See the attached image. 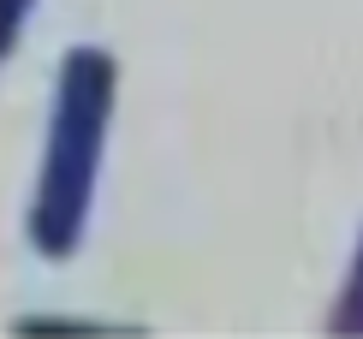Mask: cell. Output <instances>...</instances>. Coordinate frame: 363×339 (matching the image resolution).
<instances>
[{"instance_id": "6da1fadb", "label": "cell", "mask_w": 363, "mask_h": 339, "mask_svg": "<svg viewBox=\"0 0 363 339\" xmlns=\"http://www.w3.org/2000/svg\"><path fill=\"white\" fill-rule=\"evenodd\" d=\"M119 66L108 48H72L54 78V113H48V149H42L36 196H30V244L48 262H66L84 244L96 173L113 126Z\"/></svg>"}, {"instance_id": "7a4b0ae2", "label": "cell", "mask_w": 363, "mask_h": 339, "mask_svg": "<svg viewBox=\"0 0 363 339\" xmlns=\"http://www.w3.org/2000/svg\"><path fill=\"white\" fill-rule=\"evenodd\" d=\"M328 333L363 339V233H357L352 268H345V286H340V298H334V316H328Z\"/></svg>"}, {"instance_id": "3957f363", "label": "cell", "mask_w": 363, "mask_h": 339, "mask_svg": "<svg viewBox=\"0 0 363 339\" xmlns=\"http://www.w3.org/2000/svg\"><path fill=\"white\" fill-rule=\"evenodd\" d=\"M12 333L36 339V333H125V328H108V321H72V316H24V321H12Z\"/></svg>"}, {"instance_id": "277c9868", "label": "cell", "mask_w": 363, "mask_h": 339, "mask_svg": "<svg viewBox=\"0 0 363 339\" xmlns=\"http://www.w3.org/2000/svg\"><path fill=\"white\" fill-rule=\"evenodd\" d=\"M30 6H36V0H0V60H6L12 48H18V36H24V18H30Z\"/></svg>"}]
</instances>
